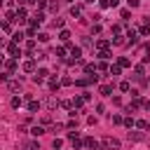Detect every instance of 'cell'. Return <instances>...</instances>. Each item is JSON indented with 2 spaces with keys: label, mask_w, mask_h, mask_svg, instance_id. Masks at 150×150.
I'll use <instances>...</instances> for the list:
<instances>
[{
  "label": "cell",
  "mask_w": 150,
  "mask_h": 150,
  "mask_svg": "<svg viewBox=\"0 0 150 150\" xmlns=\"http://www.w3.org/2000/svg\"><path fill=\"white\" fill-rule=\"evenodd\" d=\"M101 145H103L105 150H120V141L112 138V136H105V138L101 141Z\"/></svg>",
  "instance_id": "1"
},
{
  "label": "cell",
  "mask_w": 150,
  "mask_h": 150,
  "mask_svg": "<svg viewBox=\"0 0 150 150\" xmlns=\"http://www.w3.org/2000/svg\"><path fill=\"white\" fill-rule=\"evenodd\" d=\"M7 54H9V56H16V59H19V56H21V47H19V42H14V40H12V42L7 45Z\"/></svg>",
  "instance_id": "2"
},
{
  "label": "cell",
  "mask_w": 150,
  "mask_h": 150,
  "mask_svg": "<svg viewBox=\"0 0 150 150\" xmlns=\"http://www.w3.org/2000/svg\"><path fill=\"white\" fill-rule=\"evenodd\" d=\"M42 21H45V14H42V12H35V16L30 19V26H35V28H38Z\"/></svg>",
  "instance_id": "3"
},
{
  "label": "cell",
  "mask_w": 150,
  "mask_h": 150,
  "mask_svg": "<svg viewBox=\"0 0 150 150\" xmlns=\"http://www.w3.org/2000/svg\"><path fill=\"white\" fill-rule=\"evenodd\" d=\"M35 61H38V59H28V61H23V70H26V73H35Z\"/></svg>",
  "instance_id": "4"
},
{
  "label": "cell",
  "mask_w": 150,
  "mask_h": 150,
  "mask_svg": "<svg viewBox=\"0 0 150 150\" xmlns=\"http://www.w3.org/2000/svg\"><path fill=\"white\" fill-rule=\"evenodd\" d=\"M47 75H49V73H47V68H38V70H35V77H33V80H35V82H42V80H45Z\"/></svg>",
  "instance_id": "5"
},
{
  "label": "cell",
  "mask_w": 150,
  "mask_h": 150,
  "mask_svg": "<svg viewBox=\"0 0 150 150\" xmlns=\"http://www.w3.org/2000/svg\"><path fill=\"white\" fill-rule=\"evenodd\" d=\"M45 103H47V108H49V110H54L56 105H61V101H59L56 96H47V101H45Z\"/></svg>",
  "instance_id": "6"
},
{
  "label": "cell",
  "mask_w": 150,
  "mask_h": 150,
  "mask_svg": "<svg viewBox=\"0 0 150 150\" xmlns=\"http://www.w3.org/2000/svg\"><path fill=\"white\" fill-rule=\"evenodd\" d=\"M127 38H129V40H127L129 45H136V42H138V33H136L134 28H129V33H127Z\"/></svg>",
  "instance_id": "7"
},
{
  "label": "cell",
  "mask_w": 150,
  "mask_h": 150,
  "mask_svg": "<svg viewBox=\"0 0 150 150\" xmlns=\"http://www.w3.org/2000/svg\"><path fill=\"white\" fill-rule=\"evenodd\" d=\"M5 70H7V73H14V70H16V61H14V59H7V61H5Z\"/></svg>",
  "instance_id": "8"
},
{
  "label": "cell",
  "mask_w": 150,
  "mask_h": 150,
  "mask_svg": "<svg viewBox=\"0 0 150 150\" xmlns=\"http://www.w3.org/2000/svg\"><path fill=\"white\" fill-rule=\"evenodd\" d=\"M7 87H9V91H21V82H16V80H9Z\"/></svg>",
  "instance_id": "9"
},
{
  "label": "cell",
  "mask_w": 150,
  "mask_h": 150,
  "mask_svg": "<svg viewBox=\"0 0 150 150\" xmlns=\"http://www.w3.org/2000/svg\"><path fill=\"white\" fill-rule=\"evenodd\" d=\"M110 91H112L110 84H101V87H98V94H101V96H110Z\"/></svg>",
  "instance_id": "10"
},
{
  "label": "cell",
  "mask_w": 150,
  "mask_h": 150,
  "mask_svg": "<svg viewBox=\"0 0 150 150\" xmlns=\"http://www.w3.org/2000/svg\"><path fill=\"white\" fill-rule=\"evenodd\" d=\"M108 73H110L112 77H117V75L122 73V66H120V63H115V66H110V70H108Z\"/></svg>",
  "instance_id": "11"
},
{
  "label": "cell",
  "mask_w": 150,
  "mask_h": 150,
  "mask_svg": "<svg viewBox=\"0 0 150 150\" xmlns=\"http://www.w3.org/2000/svg\"><path fill=\"white\" fill-rule=\"evenodd\" d=\"M23 150H40V145H38V141H28V143H23Z\"/></svg>",
  "instance_id": "12"
},
{
  "label": "cell",
  "mask_w": 150,
  "mask_h": 150,
  "mask_svg": "<svg viewBox=\"0 0 150 150\" xmlns=\"http://www.w3.org/2000/svg\"><path fill=\"white\" fill-rule=\"evenodd\" d=\"M70 16H82V7L80 5H73L70 7Z\"/></svg>",
  "instance_id": "13"
},
{
  "label": "cell",
  "mask_w": 150,
  "mask_h": 150,
  "mask_svg": "<svg viewBox=\"0 0 150 150\" xmlns=\"http://www.w3.org/2000/svg\"><path fill=\"white\" fill-rule=\"evenodd\" d=\"M108 47H110L108 40H98V42H96V49H98V52H103V49H108Z\"/></svg>",
  "instance_id": "14"
},
{
  "label": "cell",
  "mask_w": 150,
  "mask_h": 150,
  "mask_svg": "<svg viewBox=\"0 0 150 150\" xmlns=\"http://www.w3.org/2000/svg\"><path fill=\"white\" fill-rule=\"evenodd\" d=\"M82 105H84V98H82V96H75V98H73V108L77 110V108H82Z\"/></svg>",
  "instance_id": "15"
},
{
  "label": "cell",
  "mask_w": 150,
  "mask_h": 150,
  "mask_svg": "<svg viewBox=\"0 0 150 150\" xmlns=\"http://www.w3.org/2000/svg\"><path fill=\"white\" fill-rule=\"evenodd\" d=\"M28 110H30V112L40 110V101H28Z\"/></svg>",
  "instance_id": "16"
},
{
  "label": "cell",
  "mask_w": 150,
  "mask_h": 150,
  "mask_svg": "<svg viewBox=\"0 0 150 150\" xmlns=\"http://www.w3.org/2000/svg\"><path fill=\"white\" fill-rule=\"evenodd\" d=\"M30 134H33V136H42V134H45V129H42L40 124H35V127L30 129Z\"/></svg>",
  "instance_id": "17"
},
{
  "label": "cell",
  "mask_w": 150,
  "mask_h": 150,
  "mask_svg": "<svg viewBox=\"0 0 150 150\" xmlns=\"http://www.w3.org/2000/svg\"><path fill=\"white\" fill-rule=\"evenodd\" d=\"M59 40H61V42H68V40H70V33H68V30H61V33H59Z\"/></svg>",
  "instance_id": "18"
},
{
  "label": "cell",
  "mask_w": 150,
  "mask_h": 150,
  "mask_svg": "<svg viewBox=\"0 0 150 150\" xmlns=\"http://www.w3.org/2000/svg\"><path fill=\"white\" fill-rule=\"evenodd\" d=\"M96 70H98L96 63H87V66H84V73H87V75H89V73H96Z\"/></svg>",
  "instance_id": "19"
},
{
  "label": "cell",
  "mask_w": 150,
  "mask_h": 150,
  "mask_svg": "<svg viewBox=\"0 0 150 150\" xmlns=\"http://www.w3.org/2000/svg\"><path fill=\"white\" fill-rule=\"evenodd\" d=\"M134 73H136V80H141V75H143V73H145V68H143V66H141V63H138V66H136V68H134Z\"/></svg>",
  "instance_id": "20"
},
{
  "label": "cell",
  "mask_w": 150,
  "mask_h": 150,
  "mask_svg": "<svg viewBox=\"0 0 150 150\" xmlns=\"http://www.w3.org/2000/svg\"><path fill=\"white\" fill-rule=\"evenodd\" d=\"M59 84H61V82H59L56 77H49V89H59Z\"/></svg>",
  "instance_id": "21"
},
{
  "label": "cell",
  "mask_w": 150,
  "mask_h": 150,
  "mask_svg": "<svg viewBox=\"0 0 150 150\" xmlns=\"http://www.w3.org/2000/svg\"><path fill=\"white\" fill-rule=\"evenodd\" d=\"M138 33H141V35H148V33H150V26H148V23H143V26L138 28Z\"/></svg>",
  "instance_id": "22"
},
{
  "label": "cell",
  "mask_w": 150,
  "mask_h": 150,
  "mask_svg": "<svg viewBox=\"0 0 150 150\" xmlns=\"http://www.w3.org/2000/svg\"><path fill=\"white\" fill-rule=\"evenodd\" d=\"M12 40H14V42H21V40H23V33H21V30H16V33L12 35Z\"/></svg>",
  "instance_id": "23"
},
{
  "label": "cell",
  "mask_w": 150,
  "mask_h": 150,
  "mask_svg": "<svg viewBox=\"0 0 150 150\" xmlns=\"http://www.w3.org/2000/svg\"><path fill=\"white\" fill-rule=\"evenodd\" d=\"M117 63H120V66H122V68H129V66H131V61H129V59H124V56H122V59H120V61H117Z\"/></svg>",
  "instance_id": "24"
},
{
  "label": "cell",
  "mask_w": 150,
  "mask_h": 150,
  "mask_svg": "<svg viewBox=\"0 0 150 150\" xmlns=\"http://www.w3.org/2000/svg\"><path fill=\"white\" fill-rule=\"evenodd\" d=\"M129 138H134V141H141V138H143V134H138V131H129Z\"/></svg>",
  "instance_id": "25"
},
{
  "label": "cell",
  "mask_w": 150,
  "mask_h": 150,
  "mask_svg": "<svg viewBox=\"0 0 150 150\" xmlns=\"http://www.w3.org/2000/svg\"><path fill=\"white\" fill-rule=\"evenodd\" d=\"M98 56H101L103 61H108V59H110V52H108V49H103V52H98Z\"/></svg>",
  "instance_id": "26"
},
{
  "label": "cell",
  "mask_w": 150,
  "mask_h": 150,
  "mask_svg": "<svg viewBox=\"0 0 150 150\" xmlns=\"http://www.w3.org/2000/svg\"><path fill=\"white\" fill-rule=\"evenodd\" d=\"M134 124H136V122H134V117H127V120H124V127H127V129H131Z\"/></svg>",
  "instance_id": "27"
},
{
  "label": "cell",
  "mask_w": 150,
  "mask_h": 150,
  "mask_svg": "<svg viewBox=\"0 0 150 150\" xmlns=\"http://www.w3.org/2000/svg\"><path fill=\"white\" fill-rule=\"evenodd\" d=\"M38 40H40V42H47L49 35H47V33H38Z\"/></svg>",
  "instance_id": "28"
},
{
  "label": "cell",
  "mask_w": 150,
  "mask_h": 150,
  "mask_svg": "<svg viewBox=\"0 0 150 150\" xmlns=\"http://www.w3.org/2000/svg\"><path fill=\"white\" fill-rule=\"evenodd\" d=\"M33 47H35V40H33V38H30V40H28V42H26V49H28V52H33Z\"/></svg>",
  "instance_id": "29"
},
{
  "label": "cell",
  "mask_w": 150,
  "mask_h": 150,
  "mask_svg": "<svg viewBox=\"0 0 150 150\" xmlns=\"http://www.w3.org/2000/svg\"><path fill=\"white\" fill-rule=\"evenodd\" d=\"M96 68H98V70H110V68H108V63H105V61H101V63H96Z\"/></svg>",
  "instance_id": "30"
},
{
  "label": "cell",
  "mask_w": 150,
  "mask_h": 150,
  "mask_svg": "<svg viewBox=\"0 0 150 150\" xmlns=\"http://www.w3.org/2000/svg\"><path fill=\"white\" fill-rule=\"evenodd\" d=\"M19 105H21V98L14 96V98H12V108H19Z\"/></svg>",
  "instance_id": "31"
},
{
  "label": "cell",
  "mask_w": 150,
  "mask_h": 150,
  "mask_svg": "<svg viewBox=\"0 0 150 150\" xmlns=\"http://www.w3.org/2000/svg\"><path fill=\"white\" fill-rule=\"evenodd\" d=\"M124 120H122V115H112V124H122Z\"/></svg>",
  "instance_id": "32"
},
{
  "label": "cell",
  "mask_w": 150,
  "mask_h": 150,
  "mask_svg": "<svg viewBox=\"0 0 150 150\" xmlns=\"http://www.w3.org/2000/svg\"><path fill=\"white\" fill-rule=\"evenodd\" d=\"M63 23H66L63 19H54V26H56V28H63Z\"/></svg>",
  "instance_id": "33"
},
{
  "label": "cell",
  "mask_w": 150,
  "mask_h": 150,
  "mask_svg": "<svg viewBox=\"0 0 150 150\" xmlns=\"http://www.w3.org/2000/svg\"><path fill=\"white\" fill-rule=\"evenodd\" d=\"M26 35H28V38H35V26H30V28L26 30Z\"/></svg>",
  "instance_id": "34"
},
{
  "label": "cell",
  "mask_w": 150,
  "mask_h": 150,
  "mask_svg": "<svg viewBox=\"0 0 150 150\" xmlns=\"http://www.w3.org/2000/svg\"><path fill=\"white\" fill-rule=\"evenodd\" d=\"M120 89H122V91H129V89H131V84H129V82H122V84H120Z\"/></svg>",
  "instance_id": "35"
},
{
  "label": "cell",
  "mask_w": 150,
  "mask_h": 150,
  "mask_svg": "<svg viewBox=\"0 0 150 150\" xmlns=\"http://www.w3.org/2000/svg\"><path fill=\"white\" fill-rule=\"evenodd\" d=\"M120 30H122V26H120V23H115V26H112V33H115V35H120Z\"/></svg>",
  "instance_id": "36"
},
{
  "label": "cell",
  "mask_w": 150,
  "mask_h": 150,
  "mask_svg": "<svg viewBox=\"0 0 150 150\" xmlns=\"http://www.w3.org/2000/svg\"><path fill=\"white\" fill-rule=\"evenodd\" d=\"M112 45H124V40H122V35H117V38L112 40Z\"/></svg>",
  "instance_id": "37"
},
{
  "label": "cell",
  "mask_w": 150,
  "mask_h": 150,
  "mask_svg": "<svg viewBox=\"0 0 150 150\" xmlns=\"http://www.w3.org/2000/svg\"><path fill=\"white\" fill-rule=\"evenodd\" d=\"M66 54V47H56V56H63Z\"/></svg>",
  "instance_id": "38"
},
{
  "label": "cell",
  "mask_w": 150,
  "mask_h": 150,
  "mask_svg": "<svg viewBox=\"0 0 150 150\" xmlns=\"http://www.w3.org/2000/svg\"><path fill=\"white\" fill-rule=\"evenodd\" d=\"M136 127H138V129H148V124H145L143 120H138V122H136Z\"/></svg>",
  "instance_id": "39"
},
{
  "label": "cell",
  "mask_w": 150,
  "mask_h": 150,
  "mask_svg": "<svg viewBox=\"0 0 150 150\" xmlns=\"http://www.w3.org/2000/svg\"><path fill=\"white\" fill-rule=\"evenodd\" d=\"M61 143H63L61 138H54V150H59V148H61Z\"/></svg>",
  "instance_id": "40"
},
{
  "label": "cell",
  "mask_w": 150,
  "mask_h": 150,
  "mask_svg": "<svg viewBox=\"0 0 150 150\" xmlns=\"http://www.w3.org/2000/svg\"><path fill=\"white\" fill-rule=\"evenodd\" d=\"M127 2H129V7H138L141 5V0H127Z\"/></svg>",
  "instance_id": "41"
},
{
  "label": "cell",
  "mask_w": 150,
  "mask_h": 150,
  "mask_svg": "<svg viewBox=\"0 0 150 150\" xmlns=\"http://www.w3.org/2000/svg\"><path fill=\"white\" fill-rule=\"evenodd\" d=\"M117 2H120V0H110V7H117Z\"/></svg>",
  "instance_id": "42"
},
{
  "label": "cell",
  "mask_w": 150,
  "mask_h": 150,
  "mask_svg": "<svg viewBox=\"0 0 150 150\" xmlns=\"http://www.w3.org/2000/svg\"><path fill=\"white\" fill-rule=\"evenodd\" d=\"M84 2H94V0H84Z\"/></svg>",
  "instance_id": "43"
},
{
  "label": "cell",
  "mask_w": 150,
  "mask_h": 150,
  "mask_svg": "<svg viewBox=\"0 0 150 150\" xmlns=\"http://www.w3.org/2000/svg\"><path fill=\"white\" fill-rule=\"evenodd\" d=\"M148 131H150V124H148Z\"/></svg>",
  "instance_id": "44"
},
{
  "label": "cell",
  "mask_w": 150,
  "mask_h": 150,
  "mask_svg": "<svg viewBox=\"0 0 150 150\" xmlns=\"http://www.w3.org/2000/svg\"><path fill=\"white\" fill-rule=\"evenodd\" d=\"M148 82H150V80H148Z\"/></svg>",
  "instance_id": "45"
}]
</instances>
